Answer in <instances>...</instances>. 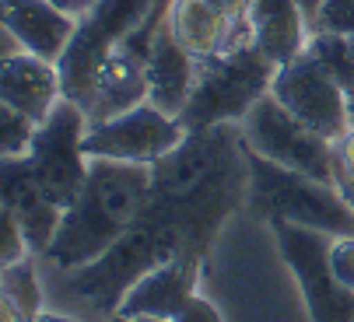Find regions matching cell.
Wrapping results in <instances>:
<instances>
[{"instance_id":"6da1fadb","label":"cell","mask_w":354,"mask_h":322,"mask_svg":"<svg viewBox=\"0 0 354 322\" xmlns=\"http://www.w3.org/2000/svg\"><path fill=\"white\" fill-rule=\"evenodd\" d=\"M277 67L263 57L257 42H242L214 60H200L196 88L179 113L186 130H207L221 123H242L270 84Z\"/></svg>"},{"instance_id":"7a4b0ae2","label":"cell","mask_w":354,"mask_h":322,"mask_svg":"<svg viewBox=\"0 0 354 322\" xmlns=\"http://www.w3.org/2000/svg\"><path fill=\"white\" fill-rule=\"evenodd\" d=\"M245 169H249V196L270 218L295 221L306 228H319L326 235H354V207L340 196L337 186H326L313 176L291 172L274 165L270 158L245 147Z\"/></svg>"},{"instance_id":"3957f363","label":"cell","mask_w":354,"mask_h":322,"mask_svg":"<svg viewBox=\"0 0 354 322\" xmlns=\"http://www.w3.org/2000/svg\"><path fill=\"white\" fill-rule=\"evenodd\" d=\"M155 0H98V4L81 18L67 53L60 57V77H64V98L77 102L88 113V105L95 98V84L102 74V64L109 60V53L144 25L151 15Z\"/></svg>"},{"instance_id":"277c9868","label":"cell","mask_w":354,"mask_h":322,"mask_svg":"<svg viewBox=\"0 0 354 322\" xmlns=\"http://www.w3.org/2000/svg\"><path fill=\"white\" fill-rule=\"evenodd\" d=\"M242 140L249 151L270 158L274 165L337 186V144L295 120L270 91L242 120Z\"/></svg>"},{"instance_id":"5b68a950","label":"cell","mask_w":354,"mask_h":322,"mask_svg":"<svg viewBox=\"0 0 354 322\" xmlns=\"http://www.w3.org/2000/svg\"><path fill=\"white\" fill-rule=\"evenodd\" d=\"M84 133H88V113L77 102L64 98L53 109V116L39 126L35 144L28 151L46 196L64 210L77 200V193L84 189V179H88Z\"/></svg>"},{"instance_id":"8992f818","label":"cell","mask_w":354,"mask_h":322,"mask_svg":"<svg viewBox=\"0 0 354 322\" xmlns=\"http://www.w3.org/2000/svg\"><path fill=\"white\" fill-rule=\"evenodd\" d=\"M274 235L309 301L313 322H354V294L344 291L330 274V245L337 235L281 218H274Z\"/></svg>"},{"instance_id":"52a82bcc","label":"cell","mask_w":354,"mask_h":322,"mask_svg":"<svg viewBox=\"0 0 354 322\" xmlns=\"http://www.w3.org/2000/svg\"><path fill=\"white\" fill-rule=\"evenodd\" d=\"M186 133L189 130L179 123V116H169L158 105L140 102L106 123H91L84 133V154L155 165L158 158H165L186 140Z\"/></svg>"},{"instance_id":"ba28073f","label":"cell","mask_w":354,"mask_h":322,"mask_svg":"<svg viewBox=\"0 0 354 322\" xmlns=\"http://www.w3.org/2000/svg\"><path fill=\"white\" fill-rule=\"evenodd\" d=\"M270 95L284 105V109L301 120L309 130L323 133L326 140H340L351 130L347 120V102L340 81L313 57V53H298V57L284 67H277Z\"/></svg>"},{"instance_id":"9c48e42d","label":"cell","mask_w":354,"mask_h":322,"mask_svg":"<svg viewBox=\"0 0 354 322\" xmlns=\"http://www.w3.org/2000/svg\"><path fill=\"white\" fill-rule=\"evenodd\" d=\"M0 102L25 113L28 120L42 126L64 102L60 67L25 49L15 53V57H4V67H0Z\"/></svg>"},{"instance_id":"30bf717a","label":"cell","mask_w":354,"mask_h":322,"mask_svg":"<svg viewBox=\"0 0 354 322\" xmlns=\"http://www.w3.org/2000/svg\"><path fill=\"white\" fill-rule=\"evenodd\" d=\"M196 287V259L193 256H176L158 266H151L144 277H137L123 298H120V315L140 319V315H155V319H176L183 305L193 298Z\"/></svg>"},{"instance_id":"8fae6325","label":"cell","mask_w":354,"mask_h":322,"mask_svg":"<svg viewBox=\"0 0 354 322\" xmlns=\"http://www.w3.org/2000/svg\"><path fill=\"white\" fill-rule=\"evenodd\" d=\"M169 28L179 39V46L196 60H214L242 42H252L249 21H232L207 0H172Z\"/></svg>"},{"instance_id":"7c38bea8","label":"cell","mask_w":354,"mask_h":322,"mask_svg":"<svg viewBox=\"0 0 354 322\" xmlns=\"http://www.w3.org/2000/svg\"><path fill=\"white\" fill-rule=\"evenodd\" d=\"M4 207L15 210V218L21 221V228L28 235V249L46 252L64 221V207H57L46 196L28 154L4 158Z\"/></svg>"},{"instance_id":"4fadbf2b","label":"cell","mask_w":354,"mask_h":322,"mask_svg":"<svg viewBox=\"0 0 354 322\" xmlns=\"http://www.w3.org/2000/svg\"><path fill=\"white\" fill-rule=\"evenodd\" d=\"M81 18L64 11L57 0H4V28L21 42L25 53L60 64Z\"/></svg>"},{"instance_id":"5bb4252c","label":"cell","mask_w":354,"mask_h":322,"mask_svg":"<svg viewBox=\"0 0 354 322\" xmlns=\"http://www.w3.org/2000/svg\"><path fill=\"white\" fill-rule=\"evenodd\" d=\"M196 74H200V60L179 46L165 18L147 49V102L158 105L169 116H179L196 88Z\"/></svg>"},{"instance_id":"9a60e30c","label":"cell","mask_w":354,"mask_h":322,"mask_svg":"<svg viewBox=\"0 0 354 322\" xmlns=\"http://www.w3.org/2000/svg\"><path fill=\"white\" fill-rule=\"evenodd\" d=\"M252 42L263 49L274 67L291 64L298 53H306L313 39V21L306 18L298 0H252L249 11Z\"/></svg>"},{"instance_id":"2e32d148","label":"cell","mask_w":354,"mask_h":322,"mask_svg":"<svg viewBox=\"0 0 354 322\" xmlns=\"http://www.w3.org/2000/svg\"><path fill=\"white\" fill-rule=\"evenodd\" d=\"M4 301L18 308V315L25 322H35L42 312V287H39V277H35V266L32 259H18L11 266H4Z\"/></svg>"},{"instance_id":"e0dca14e","label":"cell","mask_w":354,"mask_h":322,"mask_svg":"<svg viewBox=\"0 0 354 322\" xmlns=\"http://www.w3.org/2000/svg\"><path fill=\"white\" fill-rule=\"evenodd\" d=\"M313 57L340 81V88H351L354 84V53H351V42L347 35H337V32H313L309 46H306Z\"/></svg>"},{"instance_id":"ac0fdd59","label":"cell","mask_w":354,"mask_h":322,"mask_svg":"<svg viewBox=\"0 0 354 322\" xmlns=\"http://www.w3.org/2000/svg\"><path fill=\"white\" fill-rule=\"evenodd\" d=\"M35 133H39L35 120H28L25 113L11 109V105H0V151H4V158L28 154L35 144Z\"/></svg>"},{"instance_id":"d6986e66","label":"cell","mask_w":354,"mask_h":322,"mask_svg":"<svg viewBox=\"0 0 354 322\" xmlns=\"http://www.w3.org/2000/svg\"><path fill=\"white\" fill-rule=\"evenodd\" d=\"M313 32H337V35H354V0H323Z\"/></svg>"},{"instance_id":"ffe728a7","label":"cell","mask_w":354,"mask_h":322,"mask_svg":"<svg viewBox=\"0 0 354 322\" xmlns=\"http://www.w3.org/2000/svg\"><path fill=\"white\" fill-rule=\"evenodd\" d=\"M330 274L333 281L354 294V235H340L330 245Z\"/></svg>"},{"instance_id":"44dd1931","label":"cell","mask_w":354,"mask_h":322,"mask_svg":"<svg viewBox=\"0 0 354 322\" xmlns=\"http://www.w3.org/2000/svg\"><path fill=\"white\" fill-rule=\"evenodd\" d=\"M28 252H32V249H28V235H25L21 221L15 218V210L4 207V245H0V263L11 266V263L25 259Z\"/></svg>"},{"instance_id":"7402d4cb","label":"cell","mask_w":354,"mask_h":322,"mask_svg":"<svg viewBox=\"0 0 354 322\" xmlns=\"http://www.w3.org/2000/svg\"><path fill=\"white\" fill-rule=\"evenodd\" d=\"M176 322H221V315H218V308H214L207 298L193 294V298L183 305V312L176 315Z\"/></svg>"},{"instance_id":"603a6c76","label":"cell","mask_w":354,"mask_h":322,"mask_svg":"<svg viewBox=\"0 0 354 322\" xmlns=\"http://www.w3.org/2000/svg\"><path fill=\"white\" fill-rule=\"evenodd\" d=\"M207 4L228 15L232 21H249V11H252V0H207Z\"/></svg>"},{"instance_id":"cb8c5ba5","label":"cell","mask_w":354,"mask_h":322,"mask_svg":"<svg viewBox=\"0 0 354 322\" xmlns=\"http://www.w3.org/2000/svg\"><path fill=\"white\" fill-rule=\"evenodd\" d=\"M337 165H340L347 176H354V126L337 140Z\"/></svg>"},{"instance_id":"d4e9b609","label":"cell","mask_w":354,"mask_h":322,"mask_svg":"<svg viewBox=\"0 0 354 322\" xmlns=\"http://www.w3.org/2000/svg\"><path fill=\"white\" fill-rule=\"evenodd\" d=\"M57 4L64 8V11H71V15H77V18H84L95 4H98V0H57Z\"/></svg>"},{"instance_id":"484cf974","label":"cell","mask_w":354,"mask_h":322,"mask_svg":"<svg viewBox=\"0 0 354 322\" xmlns=\"http://www.w3.org/2000/svg\"><path fill=\"white\" fill-rule=\"evenodd\" d=\"M298 4H301V11H306V18H309V21H316V11H319L323 0H298Z\"/></svg>"},{"instance_id":"4316f807","label":"cell","mask_w":354,"mask_h":322,"mask_svg":"<svg viewBox=\"0 0 354 322\" xmlns=\"http://www.w3.org/2000/svg\"><path fill=\"white\" fill-rule=\"evenodd\" d=\"M35 322H77V319H71V315H60V312H42Z\"/></svg>"},{"instance_id":"83f0119b","label":"cell","mask_w":354,"mask_h":322,"mask_svg":"<svg viewBox=\"0 0 354 322\" xmlns=\"http://www.w3.org/2000/svg\"><path fill=\"white\" fill-rule=\"evenodd\" d=\"M344 102H347V120H351V126H354V84L344 88Z\"/></svg>"},{"instance_id":"f1b7e54d","label":"cell","mask_w":354,"mask_h":322,"mask_svg":"<svg viewBox=\"0 0 354 322\" xmlns=\"http://www.w3.org/2000/svg\"><path fill=\"white\" fill-rule=\"evenodd\" d=\"M137 322H176V319H155V315H140Z\"/></svg>"},{"instance_id":"f546056e","label":"cell","mask_w":354,"mask_h":322,"mask_svg":"<svg viewBox=\"0 0 354 322\" xmlns=\"http://www.w3.org/2000/svg\"><path fill=\"white\" fill-rule=\"evenodd\" d=\"M109 322H137V319H127V315H120V312H116V315H113Z\"/></svg>"},{"instance_id":"4dcf8cb0","label":"cell","mask_w":354,"mask_h":322,"mask_svg":"<svg viewBox=\"0 0 354 322\" xmlns=\"http://www.w3.org/2000/svg\"><path fill=\"white\" fill-rule=\"evenodd\" d=\"M347 42H351V53H354V35H347Z\"/></svg>"}]
</instances>
